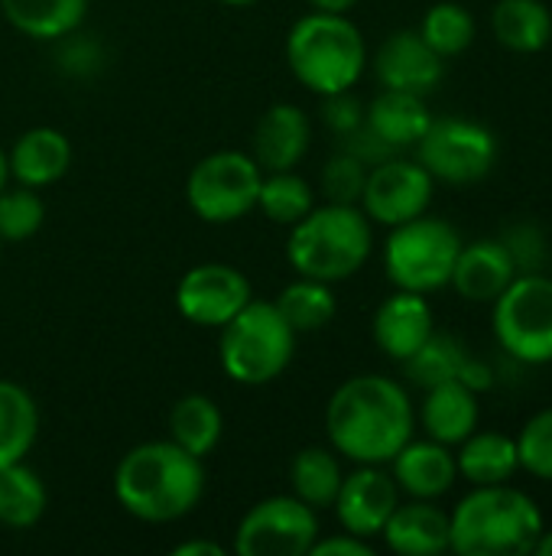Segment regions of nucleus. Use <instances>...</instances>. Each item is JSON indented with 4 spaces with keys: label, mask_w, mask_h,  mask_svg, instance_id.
I'll use <instances>...</instances> for the list:
<instances>
[{
    "label": "nucleus",
    "mask_w": 552,
    "mask_h": 556,
    "mask_svg": "<svg viewBox=\"0 0 552 556\" xmlns=\"http://www.w3.org/2000/svg\"><path fill=\"white\" fill-rule=\"evenodd\" d=\"M514 277H517V264L504 248V241L478 238L468 244L462 241L449 287H455V293L468 303H495Z\"/></svg>",
    "instance_id": "nucleus-19"
},
{
    "label": "nucleus",
    "mask_w": 552,
    "mask_h": 556,
    "mask_svg": "<svg viewBox=\"0 0 552 556\" xmlns=\"http://www.w3.org/2000/svg\"><path fill=\"white\" fill-rule=\"evenodd\" d=\"M312 147V121L299 104H270L251 137V156L264 173L296 169Z\"/></svg>",
    "instance_id": "nucleus-16"
},
{
    "label": "nucleus",
    "mask_w": 552,
    "mask_h": 556,
    "mask_svg": "<svg viewBox=\"0 0 552 556\" xmlns=\"http://www.w3.org/2000/svg\"><path fill=\"white\" fill-rule=\"evenodd\" d=\"M10 182V166H7V150L0 147V189Z\"/></svg>",
    "instance_id": "nucleus-47"
},
{
    "label": "nucleus",
    "mask_w": 552,
    "mask_h": 556,
    "mask_svg": "<svg viewBox=\"0 0 552 556\" xmlns=\"http://www.w3.org/2000/svg\"><path fill=\"white\" fill-rule=\"evenodd\" d=\"M338 150L358 156L368 169L377 166V163H384V160H390V156H397V150H394L381 134H374L368 124H361L358 130H351L348 137H342V140H338Z\"/></svg>",
    "instance_id": "nucleus-40"
},
{
    "label": "nucleus",
    "mask_w": 552,
    "mask_h": 556,
    "mask_svg": "<svg viewBox=\"0 0 552 556\" xmlns=\"http://www.w3.org/2000/svg\"><path fill=\"white\" fill-rule=\"evenodd\" d=\"M309 10H325V13H348L358 7V0H306Z\"/></svg>",
    "instance_id": "nucleus-45"
},
{
    "label": "nucleus",
    "mask_w": 552,
    "mask_h": 556,
    "mask_svg": "<svg viewBox=\"0 0 552 556\" xmlns=\"http://www.w3.org/2000/svg\"><path fill=\"white\" fill-rule=\"evenodd\" d=\"M264 169L244 150H215L202 156L185 179L189 208L208 225H231L257 208Z\"/></svg>",
    "instance_id": "nucleus-9"
},
{
    "label": "nucleus",
    "mask_w": 552,
    "mask_h": 556,
    "mask_svg": "<svg viewBox=\"0 0 552 556\" xmlns=\"http://www.w3.org/2000/svg\"><path fill=\"white\" fill-rule=\"evenodd\" d=\"M459 381H462L465 388H472L475 394H482V391H491V388H495L498 375H495V368H491L488 362L468 355L465 365H462V371H459Z\"/></svg>",
    "instance_id": "nucleus-42"
},
{
    "label": "nucleus",
    "mask_w": 552,
    "mask_h": 556,
    "mask_svg": "<svg viewBox=\"0 0 552 556\" xmlns=\"http://www.w3.org/2000/svg\"><path fill=\"white\" fill-rule=\"evenodd\" d=\"M364 182H368V166L345 150H335L319 176V189L325 202H342V205H358Z\"/></svg>",
    "instance_id": "nucleus-37"
},
{
    "label": "nucleus",
    "mask_w": 552,
    "mask_h": 556,
    "mask_svg": "<svg viewBox=\"0 0 552 556\" xmlns=\"http://www.w3.org/2000/svg\"><path fill=\"white\" fill-rule=\"evenodd\" d=\"M491 329L501 352L521 365H552V277L517 274L491 303Z\"/></svg>",
    "instance_id": "nucleus-8"
},
{
    "label": "nucleus",
    "mask_w": 552,
    "mask_h": 556,
    "mask_svg": "<svg viewBox=\"0 0 552 556\" xmlns=\"http://www.w3.org/2000/svg\"><path fill=\"white\" fill-rule=\"evenodd\" d=\"M342 479H345L342 456L332 446H306L290 463V495H296L316 511L335 505Z\"/></svg>",
    "instance_id": "nucleus-27"
},
{
    "label": "nucleus",
    "mask_w": 552,
    "mask_h": 556,
    "mask_svg": "<svg viewBox=\"0 0 552 556\" xmlns=\"http://www.w3.org/2000/svg\"><path fill=\"white\" fill-rule=\"evenodd\" d=\"M491 33L517 55L543 52L552 39V10L543 0H498L491 10Z\"/></svg>",
    "instance_id": "nucleus-26"
},
{
    "label": "nucleus",
    "mask_w": 552,
    "mask_h": 556,
    "mask_svg": "<svg viewBox=\"0 0 552 556\" xmlns=\"http://www.w3.org/2000/svg\"><path fill=\"white\" fill-rule=\"evenodd\" d=\"M0 13L36 42H62L85 23L88 0H0Z\"/></svg>",
    "instance_id": "nucleus-25"
},
{
    "label": "nucleus",
    "mask_w": 552,
    "mask_h": 556,
    "mask_svg": "<svg viewBox=\"0 0 552 556\" xmlns=\"http://www.w3.org/2000/svg\"><path fill=\"white\" fill-rule=\"evenodd\" d=\"M420 36L429 42V49L442 59H455L472 49L478 36V23L465 3L455 0H439L433 3L423 20H420Z\"/></svg>",
    "instance_id": "nucleus-33"
},
{
    "label": "nucleus",
    "mask_w": 552,
    "mask_h": 556,
    "mask_svg": "<svg viewBox=\"0 0 552 556\" xmlns=\"http://www.w3.org/2000/svg\"><path fill=\"white\" fill-rule=\"evenodd\" d=\"M46 222V202L39 199V189L29 186H3L0 189V241L20 244L29 241Z\"/></svg>",
    "instance_id": "nucleus-35"
},
{
    "label": "nucleus",
    "mask_w": 552,
    "mask_h": 556,
    "mask_svg": "<svg viewBox=\"0 0 552 556\" xmlns=\"http://www.w3.org/2000/svg\"><path fill=\"white\" fill-rule=\"evenodd\" d=\"M364 124L400 153L420 143V137L433 124V111L423 94L381 88V94H374L364 108Z\"/></svg>",
    "instance_id": "nucleus-23"
},
{
    "label": "nucleus",
    "mask_w": 552,
    "mask_h": 556,
    "mask_svg": "<svg viewBox=\"0 0 552 556\" xmlns=\"http://www.w3.org/2000/svg\"><path fill=\"white\" fill-rule=\"evenodd\" d=\"M478 397L482 394L465 388L459 378L442 381L436 388H426V397L420 404V427H423V433L429 440L446 443V446L455 450L482 424V401Z\"/></svg>",
    "instance_id": "nucleus-22"
},
{
    "label": "nucleus",
    "mask_w": 552,
    "mask_h": 556,
    "mask_svg": "<svg viewBox=\"0 0 552 556\" xmlns=\"http://www.w3.org/2000/svg\"><path fill=\"white\" fill-rule=\"evenodd\" d=\"M465 358H468V352H465V345H462L455 336H449V332H433V336L403 362V375H407L410 384H416V388L426 391V388H436V384H442V381L459 378Z\"/></svg>",
    "instance_id": "nucleus-34"
},
{
    "label": "nucleus",
    "mask_w": 552,
    "mask_h": 556,
    "mask_svg": "<svg viewBox=\"0 0 552 556\" xmlns=\"http://www.w3.org/2000/svg\"><path fill=\"white\" fill-rule=\"evenodd\" d=\"M322 124L329 127L332 137H348L351 130H358L364 124V104L351 94V91H338V94H325L322 98Z\"/></svg>",
    "instance_id": "nucleus-39"
},
{
    "label": "nucleus",
    "mask_w": 552,
    "mask_h": 556,
    "mask_svg": "<svg viewBox=\"0 0 552 556\" xmlns=\"http://www.w3.org/2000/svg\"><path fill=\"white\" fill-rule=\"evenodd\" d=\"M293 355L296 332L280 316L273 300H251L218 329V362L234 384L264 388L290 368Z\"/></svg>",
    "instance_id": "nucleus-6"
},
{
    "label": "nucleus",
    "mask_w": 552,
    "mask_h": 556,
    "mask_svg": "<svg viewBox=\"0 0 552 556\" xmlns=\"http://www.w3.org/2000/svg\"><path fill=\"white\" fill-rule=\"evenodd\" d=\"M0 257H3V241H0Z\"/></svg>",
    "instance_id": "nucleus-49"
},
{
    "label": "nucleus",
    "mask_w": 552,
    "mask_h": 556,
    "mask_svg": "<svg viewBox=\"0 0 552 556\" xmlns=\"http://www.w3.org/2000/svg\"><path fill=\"white\" fill-rule=\"evenodd\" d=\"M286 65L319 98L351 91L368 72L364 33L348 13L309 10L286 33Z\"/></svg>",
    "instance_id": "nucleus-4"
},
{
    "label": "nucleus",
    "mask_w": 552,
    "mask_h": 556,
    "mask_svg": "<svg viewBox=\"0 0 552 556\" xmlns=\"http://www.w3.org/2000/svg\"><path fill=\"white\" fill-rule=\"evenodd\" d=\"M224 433L221 407L208 394H185L169 410V440L185 453L208 459Z\"/></svg>",
    "instance_id": "nucleus-28"
},
{
    "label": "nucleus",
    "mask_w": 552,
    "mask_h": 556,
    "mask_svg": "<svg viewBox=\"0 0 552 556\" xmlns=\"http://www.w3.org/2000/svg\"><path fill=\"white\" fill-rule=\"evenodd\" d=\"M172 556H224V547L215 541H182L172 547Z\"/></svg>",
    "instance_id": "nucleus-44"
},
{
    "label": "nucleus",
    "mask_w": 552,
    "mask_h": 556,
    "mask_svg": "<svg viewBox=\"0 0 552 556\" xmlns=\"http://www.w3.org/2000/svg\"><path fill=\"white\" fill-rule=\"evenodd\" d=\"M381 541L387 551L400 556L449 554V511L423 498L400 502L387 518Z\"/></svg>",
    "instance_id": "nucleus-21"
},
{
    "label": "nucleus",
    "mask_w": 552,
    "mask_h": 556,
    "mask_svg": "<svg viewBox=\"0 0 552 556\" xmlns=\"http://www.w3.org/2000/svg\"><path fill=\"white\" fill-rule=\"evenodd\" d=\"M65 62H68V68L72 72H78V75H85V72H91L94 65L91 62H98V46L94 42H81V49H78V39H75V33L72 36H65Z\"/></svg>",
    "instance_id": "nucleus-43"
},
{
    "label": "nucleus",
    "mask_w": 552,
    "mask_h": 556,
    "mask_svg": "<svg viewBox=\"0 0 552 556\" xmlns=\"http://www.w3.org/2000/svg\"><path fill=\"white\" fill-rule=\"evenodd\" d=\"M514 440L521 469L540 482H552V407L534 414Z\"/></svg>",
    "instance_id": "nucleus-36"
},
{
    "label": "nucleus",
    "mask_w": 552,
    "mask_h": 556,
    "mask_svg": "<svg viewBox=\"0 0 552 556\" xmlns=\"http://www.w3.org/2000/svg\"><path fill=\"white\" fill-rule=\"evenodd\" d=\"M319 534L316 508L296 495H270L244 511L231 547L238 556H309Z\"/></svg>",
    "instance_id": "nucleus-11"
},
{
    "label": "nucleus",
    "mask_w": 552,
    "mask_h": 556,
    "mask_svg": "<svg viewBox=\"0 0 552 556\" xmlns=\"http://www.w3.org/2000/svg\"><path fill=\"white\" fill-rule=\"evenodd\" d=\"M10 179L29 189L55 186L72 166V140L55 127H29L7 150Z\"/></svg>",
    "instance_id": "nucleus-20"
},
{
    "label": "nucleus",
    "mask_w": 552,
    "mask_h": 556,
    "mask_svg": "<svg viewBox=\"0 0 552 556\" xmlns=\"http://www.w3.org/2000/svg\"><path fill=\"white\" fill-rule=\"evenodd\" d=\"M436 332V313L423 293L410 290H394L374 313L371 336L374 345L390 358V362H407L429 336Z\"/></svg>",
    "instance_id": "nucleus-17"
},
{
    "label": "nucleus",
    "mask_w": 552,
    "mask_h": 556,
    "mask_svg": "<svg viewBox=\"0 0 552 556\" xmlns=\"http://www.w3.org/2000/svg\"><path fill=\"white\" fill-rule=\"evenodd\" d=\"M504 248L511 251L514 264H517V274H534V270H543L547 261H550V244H547V235L540 225L534 222H517L511 225L504 235H501Z\"/></svg>",
    "instance_id": "nucleus-38"
},
{
    "label": "nucleus",
    "mask_w": 552,
    "mask_h": 556,
    "mask_svg": "<svg viewBox=\"0 0 552 556\" xmlns=\"http://www.w3.org/2000/svg\"><path fill=\"white\" fill-rule=\"evenodd\" d=\"M273 306L280 309V316L293 326L296 336H306V332H319L325 329L335 313H338V300H335V290L332 283L325 280H312V277H299L293 283H286Z\"/></svg>",
    "instance_id": "nucleus-31"
},
{
    "label": "nucleus",
    "mask_w": 552,
    "mask_h": 556,
    "mask_svg": "<svg viewBox=\"0 0 552 556\" xmlns=\"http://www.w3.org/2000/svg\"><path fill=\"white\" fill-rule=\"evenodd\" d=\"M39 437V407L33 394L0 378V469L23 463Z\"/></svg>",
    "instance_id": "nucleus-29"
},
{
    "label": "nucleus",
    "mask_w": 552,
    "mask_h": 556,
    "mask_svg": "<svg viewBox=\"0 0 552 556\" xmlns=\"http://www.w3.org/2000/svg\"><path fill=\"white\" fill-rule=\"evenodd\" d=\"M218 3H224V7H251L257 0H218Z\"/></svg>",
    "instance_id": "nucleus-48"
},
{
    "label": "nucleus",
    "mask_w": 552,
    "mask_h": 556,
    "mask_svg": "<svg viewBox=\"0 0 552 556\" xmlns=\"http://www.w3.org/2000/svg\"><path fill=\"white\" fill-rule=\"evenodd\" d=\"M374 68V78L381 88L394 91H413V94H433L446 75V59L429 49V42L420 36V29H397L390 33L374 59H368Z\"/></svg>",
    "instance_id": "nucleus-15"
},
{
    "label": "nucleus",
    "mask_w": 552,
    "mask_h": 556,
    "mask_svg": "<svg viewBox=\"0 0 552 556\" xmlns=\"http://www.w3.org/2000/svg\"><path fill=\"white\" fill-rule=\"evenodd\" d=\"M374 554V544L358 538V534H348V531H338V534H319L309 556H371Z\"/></svg>",
    "instance_id": "nucleus-41"
},
{
    "label": "nucleus",
    "mask_w": 552,
    "mask_h": 556,
    "mask_svg": "<svg viewBox=\"0 0 552 556\" xmlns=\"http://www.w3.org/2000/svg\"><path fill=\"white\" fill-rule=\"evenodd\" d=\"M172 300L185 323L198 329H221L254 300V290L244 270L211 261L185 270Z\"/></svg>",
    "instance_id": "nucleus-13"
},
{
    "label": "nucleus",
    "mask_w": 552,
    "mask_h": 556,
    "mask_svg": "<svg viewBox=\"0 0 552 556\" xmlns=\"http://www.w3.org/2000/svg\"><path fill=\"white\" fill-rule=\"evenodd\" d=\"M455 450L459 476L468 485H504L521 472L517 440L501 430H475Z\"/></svg>",
    "instance_id": "nucleus-24"
},
{
    "label": "nucleus",
    "mask_w": 552,
    "mask_h": 556,
    "mask_svg": "<svg viewBox=\"0 0 552 556\" xmlns=\"http://www.w3.org/2000/svg\"><path fill=\"white\" fill-rule=\"evenodd\" d=\"M436 192V179L426 173L420 160L390 156L368 169V182L361 192V212L384 228L403 225L423 212H429Z\"/></svg>",
    "instance_id": "nucleus-12"
},
{
    "label": "nucleus",
    "mask_w": 552,
    "mask_h": 556,
    "mask_svg": "<svg viewBox=\"0 0 552 556\" xmlns=\"http://www.w3.org/2000/svg\"><path fill=\"white\" fill-rule=\"evenodd\" d=\"M329 446L355 466H387L416 433L407 388L387 375H355L325 407Z\"/></svg>",
    "instance_id": "nucleus-1"
},
{
    "label": "nucleus",
    "mask_w": 552,
    "mask_h": 556,
    "mask_svg": "<svg viewBox=\"0 0 552 556\" xmlns=\"http://www.w3.org/2000/svg\"><path fill=\"white\" fill-rule=\"evenodd\" d=\"M413 150L416 160L426 166V173L436 182H449V186L482 182L485 176H491L501 156V143L495 130L485 127L482 121L459 117V114L433 117L429 130L420 137Z\"/></svg>",
    "instance_id": "nucleus-10"
},
{
    "label": "nucleus",
    "mask_w": 552,
    "mask_h": 556,
    "mask_svg": "<svg viewBox=\"0 0 552 556\" xmlns=\"http://www.w3.org/2000/svg\"><path fill=\"white\" fill-rule=\"evenodd\" d=\"M46 505H49L46 482L39 479L36 469L26 466V459L0 469V525L3 528L29 531L46 515Z\"/></svg>",
    "instance_id": "nucleus-30"
},
{
    "label": "nucleus",
    "mask_w": 552,
    "mask_h": 556,
    "mask_svg": "<svg viewBox=\"0 0 552 556\" xmlns=\"http://www.w3.org/2000/svg\"><path fill=\"white\" fill-rule=\"evenodd\" d=\"M205 459L172 440H150L124 453L114 469L117 505L143 525H172L192 515L205 495Z\"/></svg>",
    "instance_id": "nucleus-2"
},
{
    "label": "nucleus",
    "mask_w": 552,
    "mask_h": 556,
    "mask_svg": "<svg viewBox=\"0 0 552 556\" xmlns=\"http://www.w3.org/2000/svg\"><path fill=\"white\" fill-rule=\"evenodd\" d=\"M547 521L537 502L504 485H472L449 511V551L459 556H527Z\"/></svg>",
    "instance_id": "nucleus-3"
},
{
    "label": "nucleus",
    "mask_w": 552,
    "mask_h": 556,
    "mask_svg": "<svg viewBox=\"0 0 552 556\" xmlns=\"http://www.w3.org/2000/svg\"><path fill=\"white\" fill-rule=\"evenodd\" d=\"M390 476L407 498H423V502H439L442 495L452 492L459 482V466H455V450L436 440H410L390 463Z\"/></svg>",
    "instance_id": "nucleus-18"
},
{
    "label": "nucleus",
    "mask_w": 552,
    "mask_h": 556,
    "mask_svg": "<svg viewBox=\"0 0 552 556\" xmlns=\"http://www.w3.org/2000/svg\"><path fill=\"white\" fill-rule=\"evenodd\" d=\"M257 208L273 225L290 228L316 208V189L296 169H273V173H264V179H260Z\"/></svg>",
    "instance_id": "nucleus-32"
},
{
    "label": "nucleus",
    "mask_w": 552,
    "mask_h": 556,
    "mask_svg": "<svg viewBox=\"0 0 552 556\" xmlns=\"http://www.w3.org/2000/svg\"><path fill=\"white\" fill-rule=\"evenodd\" d=\"M462 251V235L452 222L429 212L394 225L384 241V274L394 290L436 293L446 290Z\"/></svg>",
    "instance_id": "nucleus-7"
},
{
    "label": "nucleus",
    "mask_w": 552,
    "mask_h": 556,
    "mask_svg": "<svg viewBox=\"0 0 552 556\" xmlns=\"http://www.w3.org/2000/svg\"><path fill=\"white\" fill-rule=\"evenodd\" d=\"M534 554H537V556H552V528H543L540 541L534 544Z\"/></svg>",
    "instance_id": "nucleus-46"
},
{
    "label": "nucleus",
    "mask_w": 552,
    "mask_h": 556,
    "mask_svg": "<svg viewBox=\"0 0 552 556\" xmlns=\"http://www.w3.org/2000/svg\"><path fill=\"white\" fill-rule=\"evenodd\" d=\"M397 505H400V489L394 476L384 466H358L355 472H345L332 511L342 531L374 541L381 538Z\"/></svg>",
    "instance_id": "nucleus-14"
},
{
    "label": "nucleus",
    "mask_w": 552,
    "mask_h": 556,
    "mask_svg": "<svg viewBox=\"0 0 552 556\" xmlns=\"http://www.w3.org/2000/svg\"><path fill=\"white\" fill-rule=\"evenodd\" d=\"M374 254V222L361 205L325 202L290 225L286 261L299 277L338 283L355 277Z\"/></svg>",
    "instance_id": "nucleus-5"
}]
</instances>
